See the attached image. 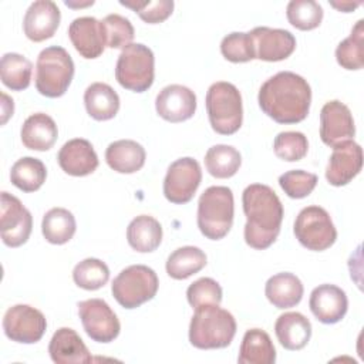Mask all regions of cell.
<instances>
[{"label": "cell", "mask_w": 364, "mask_h": 364, "mask_svg": "<svg viewBox=\"0 0 364 364\" xmlns=\"http://www.w3.org/2000/svg\"><path fill=\"white\" fill-rule=\"evenodd\" d=\"M262 111L279 124L303 121L311 102V88L299 74L280 71L266 80L257 94Z\"/></svg>", "instance_id": "1"}, {"label": "cell", "mask_w": 364, "mask_h": 364, "mask_svg": "<svg viewBox=\"0 0 364 364\" xmlns=\"http://www.w3.org/2000/svg\"><path fill=\"white\" fill-rule=\"evenodd\" d=\"M242 205L246 216L245 242L257 250L267 249L280 233L283 205L276 192L262 183H252L242 193Z\"/></svg>", "instance_id": "2"}, {"label": "cell", "mask_w": 364, "mask_h": 364, "mask_svg": "<svg viewBox=\"0 0 364 364\" xmlns=\"http://www.w3.org/2000/svg\"><path fill=\"white\" fill-rule=\"evenodd\" d=\"M236 334V320L219 304H206L195 309L189 324V341L200 350L225 348Z\"/></svg>", "instance_id": "3"}, {"label": "cell", "mask_w": 364, "mask_h": 364, "mask_svg": "<svg viewBox=\"0 0 364 364\" xmlns=\"http://www.w3.org/2000/svg\"><path fill=\"white\" fill-rule=\"evenodd\" d=\"M233 193L228 186H209L198 202V228L210 239H223L233 225Z\"/></svg>", "instance_id": "4"}, {"label": "cell", "mask_w": 364, "mask_h": 364, "mask_svg": "<svg viewBox=\"0 0 364 364\" xmlns=\"http://www.w3.org/2000/svg\"><path fill=\"white\" fill-rule=\"evenodd\" d=\"M74 77V61L68 51L60 46H51L37 57L36 88L48 98H58L65 94Z\"/></svg>", "instance_id": "5"}, {"label": "cell", "mask_w": 364, "mask_h": 364, "mask_svg": "<svg viewBox=\"0 0 364 364\" xmlns=\"http://www.w3.org/2000/svg\"><path fill=\"white\" fill-rule=\"evenodd\" d=\"M210 127L220 135H232L242 127L243 105L239 90L226 81L213 82L206 92Z\"/></svg>", "instance_id": "6"}, {"label": "cell", "mask_w": 364, "mask_h": 364, "mask_svg": "<svg viewBox=\"0 0 364 364\" xmlns=\"http://www.w3.org/2000/svg\"><path fill=\"white\" fill-rule=\"evenodd\" d=\"M155 77V57L152 50L141 43H131L122 48L115 65V78L121 87L134 92L146 91Z\"/></svg>", "instance_id": "7"}, {"label": "cell", "mask_w": 364, "mask_h": 364, "mask_svg": "<svg viewBox=\"0 0 364 364\" xmlns=\"http://www.w3.org/2000/svg\"><path fill=\"white\" fill-rule=\"evenodd\" d=\"M159 280L154 269L145 264L125 267L112 280L111 291L114 299L125 309H136L154 299Z\"/></svg>", "instance_id": "8"}, {"label": "cell", "mask_w": 364, "mask_h": 364, "mask_svg": "<svg viewBox=\"0 0 364 364\" xmlns=\"http://www.w3.org/2000/svg\"><path fill=\"white\" fill-rule=\"evenodd\" d=\"M293 232L301 246L314 252L328 249L337 239V230L328 212L316 205L306 206L299 212Z\"/></svg>", "instance_id": "9"}, {"label": "cell", "mask_w": 364, "mask_h": 364, "mask_svg": "<svg viewBox=\"0 0 364 364\" xmlns=\"http://www.w3.org/2000/svg\"><path fill=\"white\" fill-rule=\"evenodd\" d=\"M202 181L200 165L191 156L173 161L164 179V195L171 203H188Z\"/></svg>", "instance_id": "10"}, {"label": "cell", "mask_w": 364, "mask_h": 364, "mask_svg": "<svg viewBox=\"0 0 364 364\" xmlns=\"http://www.w3.org/2000/svg\"><path fill=\"white\" fill-rule=\"evenodd\" d=\"M47 328L44 314L28 304H14L3 317V330L7 338L16 343L33 344L43 338Z\"/></svg>", "instance_id": "11"}, {"label": "cell", "mask_w": 364, "mask_h": 364, "mask_svg": "<svg viewBox=\"0 0 364 364\" xmlns=\"http://www.w3.org/2000/svg\"><path fill=\"white\" fill-rule=\"evenodd\" d=\"M78 316L87 336L98 343L114 341L121 330L119 320L102 299H88L78 303Z\"/></svg>", "instance_id": "12"}, {"label": "cell", "mask_w": 364, "mask_h": 364, "mask_svg": "<svg viewBox=\"0 0 364 364\" xmlns=\"http://www.w3.org/2000/svg\"><path fill=\"white\" fill-rule=\"evenodd\" d=\"M33 229V216L23 206L18 198L9 192H1L0 230L1 240L9 247H18L27 242Z\"/></svg>", "instance_id": "13"}, {"label": "cell", "mask_w": 364, "mask_h": 364, "mask_svg": "<svg viewBox=\"0 0 364 364\" xmlns=\"http://www.w3.org/2000/svg\"><path fill=\"white\" fill-rule=\"evenodd\" d=\"M355 125L350 108L338 100L328 101L320 111V138L328 146L353 139Z\"/></svg>", "instance_id": "14"}, {"label": "cell", "mask_w": 364, "mask_h": 364, "mask_svg": "<svg viewBox=\"0 0 364 364\" xmlns=\"http://www.w3.org/2000/svg\"><path fill=\"white\" fill-rule=\"evenodd\" d=\"M363 168V149L353 139L333 146V154L326 168V179L333 186L351 182Z\"/></svg>", "instance_id": "15"}, {"label": "cell", "mask_w": 364, "mask_h": 364, "mask_svg": "<svg viewBox=\"0 0 364 364\" xmlns=\"http://www.w3.org/2000/svg\"><path fill=\"white\" fill-rule=\"evenodd\" d=\"M255 55L262 61H282L290 57L296 48V38L289 30L270 28V27H255L249 31Z\"/></svg>", "instance_id": "16"}, {"label": "cell", "mask_w": 364, "mask_h": 364, "mask_svg": "<svg viewBox=\"0 0 364 364\" xmlns=\"http://www.w3.org/2000/svg\"><path fill=\"white\" fill-rule=\"evenodd\" d=\"M155 108L158 115L165 121L182 122L193 117L196 111V95L185 85L171 84L158 92Z\"/></svg>", "instance_id": "17"}, {"label": "cell", "mask_w": 364, "mask_h": 364, "mask_svg": "<svg viewBox=\"0 0 364 364\" xmlns=\"http://www.w3.org/2000/svg\"><path fill=\"white\" fill-rule=\"evenodd\" d=\"M61 20L58 6L51 0L33 1L23 18V30L28 40L34 43L51 38Z\"/></svg>", "instance_id": "18"}, {"label": "cell", "mask_w": 364, "mask_h": 364, "mask_svg": "<svg viewBox=\"0 0 364 364\" xmlns=\"http://www.w3.org/2000/svg\"><path fill=\"white\" fill-rule=\"evenodd\" d=\"M309 307L313 316L323 324H336L347 313L348 299L346 291L336 284H320L313 289Z\"/></svg>", "instance_id": "19"}, {"label": "cell", "mask_w": 364, "mask_h": 364, "mask_svg": "<svg viewBox=\"0 0 364 364\" xmlns=\"http://www.w3.org/2000/svg\"><path fill=\"white\" fill-rule=\"evenodd\" d=\"M60 168L71 176H87L98 168V156L90 141L74 138L67 141L58 151Z\"/></svg>", "instance_id": "20"}, {"label": "cell", "mask_w": 364, "mask_h": 364, "mask_svg": "<svg viewBox=\"0 0 364 364\" xmlns=\"http://www.w3.org/2000/svg\"><path fill=\"white\" fill-rule=\"evenodd\" d=\"M68 37L81 57L88 60L100 57L105 48L101 23L95 17L74 18L68 26Z\"/></svg>", "instance_id": "21"}, {"label": "cell", "mask_w": 364, "mask_h": 364, "mask_svg": "<svg viewBox=\"0 0 364 364\" xmlns=\"http://www.w3.org/2000/svg\"><path fill=\"white\" fill-rule=\"evenodd\" d=\"M48 353L57 364H87L92 361L82 338L70 327H61L53 334Z\"/></svg>", "instance_id": "22"}, {"label": "cell", "mask_w": 364, "mask_h": 364, "mask_svg": "<svg viewBox=\"0 0 364 364\" xmlns=\"http://www.w3.org/2000/svg\"><path fill=\"white\" fill-rule=\"evenodd\" d=\"M20 136L26 148L33 151H48L57 141L58 129L50 115L36 112L23 122Z\"/></svg>", "instance_id": "23"}, {"label": "cell", "mask_w": 364, "mask_h": 364, "mask_svg": "<svg viewBox=\"0 0 364 364\" xmlns=\"http://www.w3.org/2000/svg\"><path fill=\"white\" fill-rule=\"evenodd\" d=\"M274 333L286 350H301L311 337V323L301 313L287 311L277 317Z\"/></svg>", "instance_id": "24"}, {"label": "cell", "mask_w": 364, "mask_h": 364, "mask_svg": "<svg viewBox=\"0 0 364 364\" xmlns=\"http://www.w3.org/2000/svg\"><path fill=\"white\" fill-rule=\"evenodd\" d=\"M145 149L132 139H118L105 149V161L118 173H135L145 164Z\"/></svg>", "instance_id": "25"}, {"label": "cell", "mask_w": 364, "mask_h": 364, "mask_svg": "<svg viewBox=\"0 0 364 364\" xmlns=\"http://www.w3.org/2000/svg\"><path fill=\"white\" fill-rule=\"evenodd\" d=\"M304 293L301 280L289 272L277 273L269 277L264 286L267 300L277 309H290L300 303Z\"/></svg>", "instance_id": "26"}, {"label": "cell", "mask_w": 364, "mask_h": 364, "mask_svg": "<svg viewBox=\"0 0 364 364\" xmlns=\"http://www.w3.org/2000/svg\"><path fill=\"white\" fill-rule=\"evenodd\" d=\"M276 348L270 336L262 328H250L245 333L239 348V364H273Z\"/></svg>", "instance_id": "27"}, {"label": "cell", "mask_w": 364, "mask_h": 364, "mask_svg": "<svg viewBox=\"0 0 364 364\" xmlns=\"http://www.w3.org/2000/svg\"><path fill=\"white\" fill-rule=\"evenodd\" d=\"M84 104L91 118L107 121L117 115L119 109V97L111 85L105 82H92L84 92Z\"/></svg>", "instance_id": "28"}, {"label": "cell", "mask_w": 364, "mask_h": 364, "mask_svg": "<svg viewBox=\"0 0 364 364\" xmlns=\"http://www.w3.org/2000/svg\"><path fill=\"white\" fill-rule=\"evenodd\" d=\"M127 240L139 253L154 252L162 242V226L154 216L139 215L129 222Z\"/></svg>", "instance_id": "29"}, {"label": "cell", "mask_w": 364, "mask_h": 364, "mask_svg": "<svg viewBox=\"0 0 364 364\" xmlns=\"http://www.w3.org/2000/svg\"><path fill=\"white\" fill-rule=\"evenodd\" d=\"M206 266V255L196 246H182L173 250L166 260V273L175 280H183Z\"/></svg>", "instance_id": "30"}, {"label": "cell", "mask_w": 364, "mask_h": 364, "mask_svg": "<svg viewBox=\"0 0 364 364\" xmlns=\"http://www.w3.org/2000/svg\"><path fill=\"white\" fill-rule=\"evenodd\" d=\"M77 229L74 215L65 208H53L43 216L41 232L53 245H64L73 239Z\"/></svg>", "instance_id": "31"}, {"label": "cell", "mask_w": 364, "mask_h": 364, "mask_svg": "<svg viewBox=\"0 0 364 364\" xmlns=\"http://www.w3.org/2000/svg\"><path fill=\"white\" fill-rule=\"evenodd\" d=\"M47 178L46 165L33 156H23L16 161L10 171L11 183L23 192H34L43 186Z\"/></svg>", "instance_id": "32"}, {"label": "cell", "mask_w": 364, "mask_h": 364, "mask_svg": "<svg viewBox=\"0 0 364 364\" xmlns=\"http://www.w3.org/2000/svg\"><path fill=\"white\" fill-rule=\"evenodd\" d=\"M240 164V152L232 145H213L205 154L206 171L218 179H226L233 176L239 171Z\"/></svg>", "instance_id": "33"}, {"label": "cell", "mask_w": 364, "mask_h": 364, "mask_svg": "<svg viewBox=\"0 0 364 364\" xmlns=\"http://www.w3.org/2000/svg\"><path fill=\"white\" fill-rule=\"evenodd\" d=\"M33 64L18 53H6L0 63L1 82L11 91H23L30 85Z\"/></svg>", "instance_id": "34"}, {"label": "cell", "mask_w": 364, "mask_h": 364, "mask_svg": "<svg viewBox=\"0 0 364 364\" xmlns=\"http://www.w3.org/2000/svg\"><path fill=\"white\" fill-rule=\"evenodd\" d=\"M336 60L346 70L364 67V20H358L351 34L337 46Z\"/></svg>", "instance_id": "35"}, {"label": "cell", "mask_w": 364, "mask_h": 364, "mask_svg": "<svg viewBox=\"0 0 364 364\" xmlns=\"http://www.w3.org/2000/svg\"><path fill=\"white\" fill-rule=\"evenodd\" d=\"M73 280L84 290H98L109 280V269L102 260L87 257L75 264Z\"/></svg>", "instance_id": "36"}, {"label": "cell", "mask_w": 364, "mask_h": 364, "mask_svg": "<svg viewBox=\"0 0 364 364\" xmlns=\"http://www.w3.org/2000/svg\"><path fill=\"white\" fill-rule=\"evenodd\" d=\"M101 23L102 37L105 47L108 48H125L134 40L135 31L131 21L121 14H108Z\"/></svg>", "instance_id": "37"}, {"label": "cell", "mask_w": 364, "mask_h": 364, "mask_svg": "<svg viewBox=\"0 0 364 364\" xmlns=\"http://www.w3.org/2000/svg\"><path fill=\"white\" fill-rule=\"evenodd\" d=\"M289 23L299 30H313L323 20V7L314 0H291L286 7Z\"/></svg>", "instance_id": "38"}, {"label": "cell", "mask_w": 364, "mask_h": 364, "mask_svg": "<svg viewBox=\"0 0 364 364\" xmlns=\"http://www.w3.org/2000/svg\"><path fill=\"white\" fill-rule=\"evenodd\" d=\"M273 151L277 158L287 162H296L307 155L309 141L306 135L299 131L279 132L273 141Z\"/></svg>", "instance_id": "39"}, {"label": "cell", "mask_w": 364, "mask_h": 364, "mask_svg": "<svg viewBox=\"0 0 364 364\" xmlns=\"http://www.w3.org/2000/svg\"><path fill=\"white\" fill-rule=\"evenodd\" d=\"M220 53L230 63H246L255 60V47L249 33L235 31L220 41Z\"/></svg>", "instance_id": "40"}, {"label": "cell", "mask_w": 364, "mask_h": 364, "mask_svg": "<svg viewBox=\"0 0 364 364\" xmlns=\"http://www.w3.org/2000/svg\"><path fill=\"white\" fill-rule=\"evenodd\" d=\"M317 181L316 173L303 169H291L280 175L279 185L289 198L301 199L313 192Z\"/></svg>", "instance_id": "41"}, {"label": "cell", "mask_w": 364, "mask_h": 364, "mask_svg": "<svg viewBox=\"0 0 364 364\" xmlns=\"http://www.w3.org/2000/svg\"><path fill=\"white\" fill-rule=\"evenodd\" d=\"M186 297L193 309L206 304H220L222 301V287L210 277H200L186 290Z\"/></svg>", "instance_id": "42"}, {"label": "cell", "mask_w": 364, "mask_h": 364, "mask_svg": "<svg viewBox=\"0 0 364 364\" xmlns=\"http://www.w3.org/2000/svg\"><path fill=\"white\" fill-rule=\"evenodd\" d=\"M122 6L132 9L145 23L156 24L166 20L173 10L172 0H155V1H119Z\"/></svg>", "instance_id": "43"}, {"label": "cell", "mask_w": 364, "mask_h": 364, "mask_svg": "<svg viewBox=\"0 0 364 364\" xmlns=\"http://www.w3.org/2000/svg\"><path fill=\"white\" fill-rule=\"evenodd\" d=\"M1 98H3V104H1V108H3V118H1V124H6V121L9 119L10 115H13V111H14V104H13V100L9 98L4 92H1Z\"/></svg>", "instance_id": "44"}, {"label": "cell", "mask_w": 364, "mask_h": 364, "mask_svg": "<svg viewBox=\"0 0 364 364\" xmlns=\"http://www.w3.org/2000/svg\"><path fill=\"white\" fill-rule=\"evenodd\" d=\"M330 4H331L333 7H336V9L341 10V11H344V13H348V11H351V10H354L355 7L360 6V3H336V1H331Z\"/></svg>", "instance_id": "45"}]
</instances>
